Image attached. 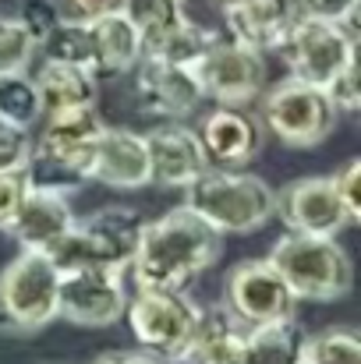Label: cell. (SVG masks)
Returning a JSON list of instances; mask_svg holds the SVG:
<instances>
[{"mask_svg":"<svg viewBox=\"0 0 361 364\" xmlns=\"http://www.w3.org/2000/svg\"><path fill=\"white\" fill-rule=\"evenodd\" d=\"M32 82H36L43 114L71 110V107H96V96H100L96 75L85 68H75V64L43 60V68L36 71Z\"/></svg>","mask_w":361,"mask_h":364,"instance_id":"obj_22","label":"cell"},{"mask_svg":"<svg viewBox=\"0 0 361 364\" xmlns=\"http://www.w3.org/2000/svg\"><path fill=\"white\" fill-rule=\"evenodd\" d=\"M145 152H149V184L184 188L206 170V156L195 138V127H184L177 121L149 131Z\"/></svg>","mask_w":361,"mask_h":364,"instance_id":"obj_18","label":"cell"},{"mask_svg":"<svg viewBox=\"0 0 361 364\" xmlns=\"http://www.w3.org/2000/svg\"><path fill=\"white\" fill-rule=\"evenodd\" d=\"M64 14H61V7L53 4V0H25L21 4V14H18V21L25 25V32L36 39V46L46 39V32L61 21Z\"/></svg>","mask_w":361,"mask_h":364,"instance_id":"obj_32","label":"cell"},{"mask_svg":"<svg viewBox=\"0 0 361 364\" xmlns=\"http://www.w3.org/2000/svg\"><path fill=\"white\" fill-rule=\"evenodd\" d=\"M36 53V39L25 32L18 18H0V75L25 71Z\"/></svg>","mask_w":361,"mask_h":364,"instance_id":"obj_28","label":"cell"},{"mask_svg":"<svg viewBox=\"0 0 361 364\" xmlns=\"http://www.w3.org/2000/svg\"><path fill=\"white\" fill-rule=\"evenodd\" d=\"M301 361H305V329L294 318L244 329V364H301Z\"/></svg>","mask_w":361,"mask_h":364,"instance_id":"obj_24","label":"cell"},{"mask_svg":"<svg viewBox=\"0 0 361 364\" xmlns=\"http://www.w3.org/2000/svg\"><path fill=\"white\" fill-rule=\"evenodd\" d=\"M326 96H330V103H333V110L337 114H358L361 110V82H358V57L323 89Z\"/></svg>","mask_w":361,"mask_h":364,"instance_id":"obj_31","label":"cell"},{"mask_svg":"<svg viewBox=\"0 0 361 364\" xmlns=\"http://www.w3.org/2000/svg\"><path fill=\"white\" fill-rule=\"evenodd\" d=\"M301 364H305V361H301Z\"/></svg>","mask_w":361,"mask_h":364,"instance_id":"obj_39","label":"cell"},{"mask_svg":"<svg viewBox=\"0 0 361 364\" xmlns=\"http://www.w3.org/2000/svg\"><path fill=\"white\" fill-rule=\"evenodd\" d=\"M0 117L4 121H14V124H25V127L36 121V117H43L36 82L25 71L0 75Z\"/></svg>","mask_w":361,"mask_h":364,"instance_id":"obj_27","label":"cell"},{"mask_svg":"<svg viewBox=\"0 0 361 364\" xmlns=\"http://www.w3.org/2000/svg\"><path fill=\"white\" fill-rule=\"evenodd\" d=\"M276 53L287 60L291 78H301L308 85L326 89L358 57V39L340 21H323V18L301 14L291 25V32H287V39L280 43Z\"/></svg>","mask_w":361,"mask_h":364,"instance_id":"obj_7","label":"cell"},{"mask_svg":"<svg viewBox=\"0 0 361 364\" xmlns=\"http://www.w3.org/2000/svg\"><path fill=\"white\" fill-rule=\"evenodd\" d=\"M213 43H216V32H209L206 25H199V21H192V18L184 14L181 21H174V25H167V28L145 32V36H142V57L192 68Z\"/></svg>","mask_w":361,"mask_h":364,"instance_id":"obj_23","label":"cell"},{"mask_svg":"<svg viewBox=\"0 0 361 364\" xmlns=\"http://www.w3.org/2000/svg\"><path fill=\"white\" fill-rule=\"evenodd\" d=\"M224 255V234L202 223L192 209H170L167 216L142 227V241L131 258L135 287L149 290H188Z\"/></svg>","mask_w":361,"mask_h":364,"instance_id":"obj_1","label":"cell"},{"mask_svg":"<svg viewBox=\"0 0 361 364\" xmlns=\"http://www.w3.org/2000/svg\"><path fill=\"white\" fill-rule=\"evenodd\" d=\"M36 156V141L25 124L0 117V170H28Z\"/></svg>","mask_w":361,"mask_h":364,"instance_id":"obj_29","label":"cell"},{"mask_svg":"<svg viewBox=\"0 0 361 364\" xmlns=\"http://www.w3.org/2000/svg\"><path fill=\"white\" fill-rule=\"evenodd\" d=\"M28 184H32L28 170H0V230L14 216V209H18L21 195L28 191Z\"/></svg>","mask_w":361,"mask_h":364,"instance_id":"obj_34","label":"cell"},{"mask_svg":"<svg viewBox=\"0 0 361 364\" xmlns=\"http://www.w3.org/2000/svg\"><path fill=\"white\" fill-rule=\"evenodd\" d=\"M195 138L202 145L206 166L216 170H244L255 163V156L266 145V127L258 117H251L244 107H216L209 110L199 127Z\"/></svg>","mask_w":361,"mask_h":364,"instance_id":"obj_12","label":"cell"},{"mask_svg":"<svg viewBox=\"0 0 361 364\" xmlns=\"http://www.w3.org/2000/svg\"><path fill=\"white\" fill-rule=\"evenodd\" d=\"M64 4H68V18H78V21H93V18L127 7V0H64Z\"/></svg>","mask_w":361,"mask_h":364,"instance_id":"obj_36","label":"cell"},{"mask_svg":"<svg viewBox=\"0 0 361 364\" xmlns=\"http://www.w3.org/2000/svg\"><path fill=\"white\" fill-rule=\"evenodd\" d=\"M124 304H127V294L120 287V272H107V269L61 272L57 318H68L85 329H100L124 318Z\"/></svg>","mask_w":361,"mask_h":364,"instance_id":"obj_11","label":"cell"},{"mask_svg":"<svg viewBox=\"0 0 361 364\" xmlns=\"http://www.w3.org/2000/svg\"><path fill=\"white\" fill-rule=\"evenodd\" d=\"M358 4L361 0H298L301 14L308 18H323V21H340V25H355L358 18Z\"/></svg>","mask_w":361,"mask_h":364,"instance_id":"obj_35","label":"cell"},{"mask_svg":"<svg viewBox=\"0 0 361 364\" xmlns=\"http://www.w3.org/2000/svg\"><path fill=\"white\" fill-rule=\"evenodd\" d=\"M333 184H337V195H340V202H344V209H347V220H351V227L361 223V159H347L337 173H333Z\"/></svg>","mask_w":361,"mask_h":364,"instance_id":"obj_33","label":"cell"},{"mask_svg":"<svg viewBox=\"0 0 361 364\" xmlns=\"http://www.w3.org/2000/svg\"><path fill=\"white\" fill-rule=\"evenodd\" d=\"M305 364H361V336L347 326L305 336Z\"/></svg>","mask_w":361,"mask_h":364,"instance_id":"obj_26","label":"cell"},{"mask_svg":"<svg viewBox=\"0 0 361 364\" xmlns=\"http://www.w3.org/2000/svg\"><path fill=\"white\" fill-rule=\"evenodd\" d=\"M71 223H75V209H71L64 191L28 184V191L21 195L14 216L4 223V230L28 251H46Z\"/></svg>","mask_w":361,"mask_h":364,"instance_id":"obj_17","label":"cell"},{"mask_svg":"<svg viewBox=\"0 0 361 364\" xmlns=\"http://www.w3.org/2000/svg\"><path fill=\"white\" fill-rule=\"evenodd\" d=\"M89 32H93V75H96V82L135 71V64L142 60V32L127 18V11L93 18Z\"/></svg>","mask_w":361,"mask_h":364,"instance_id":"obj_21","label":"cell"},{"mask_svg":"<svg viewBox=\"0 0 361 364\" xmlns=\"http://www.w3.org/2000/svg\"><path fill=\"white\" fill-rule=\"evenodd\" d=\"M258 100H262V114H258L262 127L269 134H276V141H283L287 149L323 145L333 134L337 117H340L319 85H308L291 75L283 82L262 89Z\"/></svg>","mask_w":361,"mask_h":364,"instance_id":"obj_5","label":"cell"},{"mask_svg":"<svg viewBox=\"0 0 361 364\" xmlns=\"http://www.w3.org/2000/svg\"><path fill=\"white\" fill-rule=\"evenodd\" d=\"M244 329L227 308H199L188 343L167 364H244Z\"/></svg>","mask_w":361,"mask_h":364,"instance_id":"obj_20","label":"cell"},{"mask_svg":"<svg viewBox=\"0 0 361 364\" xmlns=\"http://www.w3.org/2000/svg\"><path fill=\"white\" fill-rule=\"evenodd\" d=\"M199 308L188 290H149V287H135V297H127L124 304V318L131 336L156 354L159 361H170L181 354V347L188 343Z\"/></svg>","mask_w":361,"mask_h":364,"instance_id":"obj_8","label":"cell"},{"mask_svg":"<svg viewBox=\"0 0 361 364\" xmlns=\"http://www.w3.org/2000/svg\"><path fill=\"white\" fill-rule=\"evenodd\" d=\"M93 364H167V361H159V358L149 354V350H114V354L96 358Z\"/></svg>","mask_w":361,"mask_h":364,"instance_id":"obj_37","label":"cell"},{"mask_svg":"<svg viewBox=\"0 0 361 364\" xmlns=\"http://www.w3.org/2000/svg\"><path fill=\"white\" fill-rule=\"evenodd\" d=\"M269 265L287 279L298 301H340L355 283L351 255L337 237L287 230L269 251Z\"/></svg>","mask_w":361,"mask_h":364,"instance_id":"obj_4","label":"cell"},{"mask_svg":"<svg viewBox=\"0 0 361 364\" xmlns=\"http://www.w3.org/2000/svg\"><path fill=\"white\" fill-rule=\"evenodd\" d=\"M276 216L287 223V230L323 234V237H337L340 230L351 227L333 177H301V181H291L287 188H280Z\"/></svg>","mask_w":361,"mask_h":364,"instance_id":"obj_13","label":"cell"},{"mask_svg":"<svg viewBox=\"0 0 361 364\" xmlns=\"http://www.w3.org/2000/svg\"><path fill=\"white\" fill-rule=\"evenodd\" d=\"M184 209L216 234H255L276 216V191L255 173L206 166L184 184Z\"/></svg>","mask_w":361,"mask_h":364,"instance_id":"obj_2","label":"cell"},{"mask_svg":"<svg viewBox=\"0 0 361 364\" xmlns=\"http://www.w3.org/2000/svg\"><path fill=\"white\" fill-rule=\"evenodd\" d=\"M46 60H57V64H75V68H85L93 71V32H89V21H78V18H61L46 39L39 43Z\"/></svg>","mask_w":361,"mask_h":364,"instance_id":"obj_25","label":"cell"},{"mask_svg":"<svg viewBox=\"0 0 361 364\" xmlns=\"http://www.w3.org/2000/svg\"><path fill=\"white\" fill-rule=\"evenodd\" d=\"M298 18H301L298 0H248V4L224 11L227 39L251 46L258 53L280 50V43L287 39V32Z\"/></svg>","mask_w":361,"mask_h":364,"instance_id":"obj_19","label":"cell"},{"mask_svg":"<svg viewBox=\"0 0 361 364\" xmlns=\"http://www.w3.org/2000/svg\"><path fill=\"white\" fill-rule=\"evenodd\" d=\"M142 227H145V220L135 209L110 205L85 220H75L46 247V258L57 265V272H78V269L124 272L138 251Z\"/></svg>","mask_w":361,"mask_h":364,"instance_id":"obj_3","label":"cell"},{"mask_svg":"<svg viewBox=\"0 0 361 364\" xmlns=\"http://www.w3.org/2000/svg\"><path fill=\"white\" fill-rule=\"evenodd\" d=\"M46 124L39 131V141H36V152L71 173V177H85V166H89V156H93V145L96 138L103 134V117L96 114V107H71V110H57V114H43Z\"/></svg>","mask_w":361,"mask_h":364,"instance_id":"obj_14","label":"cell"},{"mask_svg":"<svg viewBox=\"0 0 361 364\" xmlns=\"http://www.w3.org/2000/svg\"><path fill=\"white\" fill-rule=\"evenodd\" d=\"M57 287L61 272L46 251L21 247L0 269V318L18 333H39L57 318Z\"/></svg>","mask_w":361,"mask_h":364,"instance_id":"obj_6","label":"cell"},{"mask_svg":"<svg viewBox=\"0 0 361 364\" xmlns=\"http://www.w3.org/2000/svg\"><path fill=\"white\" fill-rule=\"evenodd\" d=\"M127 18L138 25V32H156L184 18V0H127Z\"/></svg>","mask_w":361,"mask_h":364,"instance_id":"obj_30","label":"cell"},{"mask_svg":"<svg viewBox=\"0 0 361 364\" xmlns=\"http://www.w3.org/2000/svg\"><path fill=\"white\" fill-rule=\"evenodd\" d=\"M298 297L287 279L269 265V258H248L227 272L224 283V308L241 326H266L298 315Z\"/></svg>","mask_w":361,"mask_h":364,"instance_id":"obj_10","label":"cell"},{"mask_svg":"<svg viewBox=\"0 0 361 364\" xmlns=\"http://www.w3.org/2000/svg\"><path fill=\"white\" fill-rule=\"evenodd\" d=\"M220 4V11H227V7H238V4H248V0H216Z\"/></svg>","mask_w":361,"mask_h":364,"instance_id":"obj_38","label":"cell"},{"mask_svg":"<svg viewBox=\"0 0 361 364\" xmlns=\"http://www.w3.org/2000/svg\"><path fill=\"white\" fill-rule=\"evenodd\" d=\"M135 68H138L135 71V100L145 114L181 121L202 103V89H199L192 68L163 64V60H149V57H142Z\"/></svg>","mask_w":361,"mask_h":364,"instance_id":"obj_15","label":"cell"},{"mask_svg":"<svg viewBox=\"0 0 361 364\" xmlns=\"http://www.w3.org/2000/svg\"><path fill=\"white\" fill-rule=\"evenodd\" d=\"M192 75L202 89V100L216 107H248L266 89V60L258 50L241 46L234 39H220L192 64Z\"/></svg>","mask_w":361,"mask_h":364,"instance_id":"obj_9","label":"cell"},{"mask_svg":"<svg viewBox=\"0 0 361 364\" xmlns=\"http://www.w3.org/2000/svg\"><path fill=\"white\" fill-rule=\"evenodd\" d=\"M89 181H100L117 191H135L149 184V152H145V134H135L127 127H103V134L93 145Z\"/></svg>","mask_w":361,"mask_h":364,"instance_id":"obj_16","label":"cell"}]
</instances>
